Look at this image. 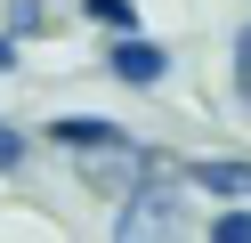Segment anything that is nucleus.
<instances>
[{"label": "nucleus", "instance_id": "obj_1", "mask_svg": "<svg viewBox=\"0 0 251 243\" xmlns=\"http://www.w3.org/2000/svg\"><path fill=\"white\" fill-rule=\"evenodd\" d=\"M114 243H186V194L170 187V170H154L138 194H122Z\"/></svg>", "mask_w": 251, "mask_h": 243}, {"label": "nucleus", "instance_id": "obj_2", "mask_svg": "<svg viewBox=\"0 0 251 243\" xmlns=\"http://www.w3.org/2000/svg\"><path fill=\"white\" fill-rule=\"evenodd\" d=\"M122 138H130V130L105 122V113H57V122H49V146H65L73 162H81V154H105V146H122Z\"/></svg>", "mask_w": 251, "mask_h": 243}, {"label": "nucleus", "instance_id": "obj_3", "mask_svg": "<svg viewBox=\"0 0 251 243\" xmlns=\"http://www.w3.org/2000/svg\"><path fill=\"white\" fill-rule=\"evenodd\" d=\"M105 73L130 81V89H154V81L170 73V49L162 41H114V49H105Z\"/></svg>", "mask_w": 251, "mask_h": 243}, {"label": "nucleus", "instance_id": "obj_4", "mask_svg": "<svg viewBox=\"0 0 251 243\" xmlns=\"http://www.w3.org/2000/svg\"><path fill=\"white\" fill-rule=\"evenodd\" d=\"M186 187L235 203V194H251V162H186Z\"/></svg>", "mask_w": 251, "mask_h": 243}, {"label": "nucleus", "instance_id": "obj_5", "mask_svg": "<svg viewBox=\"0 0 251 243\" xmlns=\"http://www.w3.org/2000/svg\"><path fill=\"white\" fill-rule=\"evenodd\" d=\"M81 16L105 25V32H122V41H138V0H81Z\"/></svg>", "mask_w": 251, "mask_h": 243}, {"label": "nucleus", "instance_id": "obj_6", "mask_svg": "<svg viewBox=\"0 0 251 243\" xmlns=\"http://www.w3.org/2000/svg\"><path fill=\"white\" fill-rule=\"evenodd\" d=\"M25 154H33V138H25L17 122H0V178H17V170H25Z\"/></svg>", "mask_w": 251, "mask_h": 243}, {"label": "nucleus", "instance_id": "obj_7", "mask_svg": "<svg viewBox=\"0 0 251 243\" xmlns=\"http://www.w3.org/2000/svg\"><path fill=\"white\" fill-rule=\"evenodd\" d=\"M41 25H49V8H41V0H8V41H33Z\"/></svg>", "mask_w": 251, "mask_h": 243}, {"label": "nucleus", "instance_id": "obj_8", "mask_svg": "<svg viewBox=\"0 0 251 243\" xmlns=\"http://www.w3.org/2000/svg\"><path fill=\"white\" fill-rule=\"evenodd\" d=\"M211 243H251V211H243V203L219 211V219H211Z\"/></svg>", "mask_w": 251, "mask_h": 243}, {"label": "nucleus", "instance_id": "obj_9", "mask_svg": "<svg viewBox=\"0 0 251 243\" xmlns=\"http://www.w3.org/2000/svg\"><path fill=\"white\" fill-rule=\"evenodd\" d=\"M0 73H17V41H8V32H0Z\"/></svg>", "mask_w": 251, "mask_h": 243}]
</instances>
